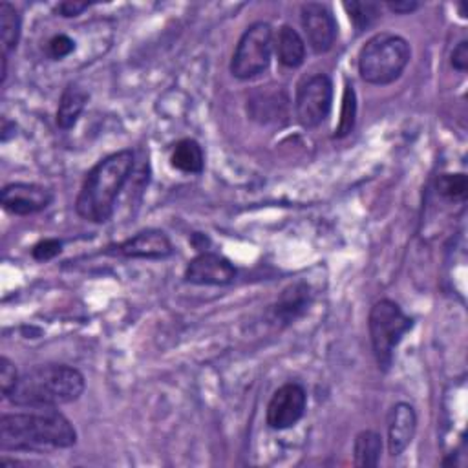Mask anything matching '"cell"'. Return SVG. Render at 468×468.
I'll return each instance as SVG.
<instances>
[{
  "label": "cell",
  "mask_w": 468,
  "mask_h": 468,
  "mask_svg": "<svg viewBox=\"0 0 468 468\" xmlns=\"http://www.w3.org/2000/svg\"><path fill=\"white\" fill-rule=\"evenodd\" d=\"M75 441L74 424L55 408H28L0 417V448L5 452L70 448Z\"/></svg>",
  "instance_id": "6da1fadb"
},
{
  "label": "cell",
  "mask_w": 468,
  "mask_h": 468,
  "mask_svg": "<svg viewBox=\"0 0 468 468\" xmlns=\"http://www.w3.org/2000/svg\"><path fill=\"white\" fill-rule=\"evenodd\" d=\"M134 160L132 150H119L88 173L75 200V211L83 220L106 224L112 218L117 196L134 171Z\"/></svg>",
  "instance_id": "7a4b0ae2"
},
{
  "label": "cell",
  "mask_w": 468,
  "mask_h": 468,
  "mask_svg": "<svg viewBox=\"0 0 468 468\" xmlns=\"http://www.w3.org/2000/svg\"><path fill=\"white\" fill-rule=\"evenodd\" d=\"M85 386V375L77 368L45 364L21 375L10 401L19 408H57L77 401Z\"/></svg>",
  "instance_id": "3957f363"
},
{
  "label": "cell",
  "mask_w": 468,
  "mask_h": 468,
  "mask_svg": "<svg viewBox=\"0 0 468 468\" xmlns=\"http://www.w3.org/2000/svg\"><path fill=\"white\" fill-rule=\"evenodd\" d=\"M412 59L408 41L395 34L373 35L359 54V74L363 81L375 86L395 83Z\"/></svg>",
  "instance_id": "277c9868"
},
{
  "label": "cell",
  "mask_w": 468,
  "mask_h": 468,
  "mask_svg": "<svg viewBox=\"0 0 468 468\" xmlns=\"http://www.w3.org/2000/svg\"><path fill=\"white\" fill-rule=\"evenodd\" d=\"M412 326L413 321L393 300L383 298L373 304L368 317V330L375 361L383 372L390 370L395 350Z\"/></svg>",
  "instance_id": "5b68a950"
},
{
  "label": "cell",
  "mask_w": 468,
  "mask_h": 468,
  "mask_svg": "<svg viewBox=\"0 0 468 468\" xmlns=\"http://www.w3.org/2000/svg\"><path fill=\"white\" fill-rule=\"evenodd\" d=\"M273 55V28L267 23L251 25L240 37L233 61L231 74L240 81L258 77L269 68Z\"/></svg>",
  "instance_id": "8992f818"
},
{
  "label": "cell",
  "mask_w": 468,
  "mask_h": 468,
  "mask_svg": "<svg viewBox=\"0 0 468 468\" xmlns=\"http://www.w3.org/2000/svg\"><path fill=\"white\" fill-rule=\"evenodd\" d=\"M334 101V83L326 74H315L304 79L296 90L294 112L304 128L321 126L330 112Z\"/></svg>",
  "instance_id": "52a82bcc"
},
{
  "label": "cell",
  "mask_w": 468,
  "mask_h": 468,
  "mask_svg": "<svg viewBox=\"0 0 468 468\" xmlns=\"http://www.w3.org/2000/svg\"><path fill=\"white\" fill-rule=\"evenodd\" d=\"M300 19L311 50L315 54H326L334 48L339 37V25L330 6L323 3L302 5Z\"/></svg>",
  "instance_id": "ba28073f"
},
{
  "label": "cell",
  "mask_w": 468,
  "mask_h": 468,
  "mask_svg": "<svg viewBox=\"0 0 468 468\" xmlns=\"http://www.w3.org/2000/svg\"><path fill=\"white\" fill-rule=\"evenodd\" d=\"M307 395L296 383L280 386L267 404V424L273 430L293 428L305 413Z\"/></svg>",
  "instance_id": "9c48e42d"
},
{
  "label": "cell",
  "mask_w": 468,
  "mask_h": 468,
  "mask_svg": "<svg viewBox=\"0 0 468 468\" xmlns=\"http://www.w3.org/2000/svg\"><path fill=\"white\" fill-rule=\"evenodd\" d=\"M3 207L15 216H30L45 211L54 202V193L35 184H10L0 196Z\"/></svg>",
  "instance_id": "30bf717a"
},
{
  "label": "cell",
  "mask_w": 468,
  "mask_h": 468,
  "mask_svg": "<svg viewBox=\"0 0 468 468\" xmlns=\"http://www.w3.org/2000/svg\"><path fill=\"white\" fill-rule=\"evenodd\" d=\"M236 278L234 265L222 254L202 253L185 269V280L196 285H227Z\"/></svg>",
  "instance_id": "8fae6325"
},
{
  "label": "cell",
  "mask_w": 468,
  "mask_h": 468,
  "mask_svg": "<svg viewBox=\"0 0 468 468\" xmlns=\"http://www.w3.org/2000/svg\"><path fill=\"white\" fill-rule=\"evenodd\" d=\"M117 254L124 258L141 260H164L173 254V244L169 236L160 229H144L135 236L115 247Z\"/></svg>",
  "instance_id": "7c38bea8"
},
{
  "label": "cell",
  "mask_w": 468,
  "mask_h": 468,
  "mask_svg": "<svg viewBox=\"0 0 468 468\" xmlns=\"http://www.w3.org/2000/svg\"><path fill=\"white\" fill-rule=\"evenodd\" d=\"M417 432V413L412 404L397 403L388 413V452L399 457L413 441Z\"/></svg>",
  "instance_id": "4fadbf2b"
},
{
  "label": "cell",
  "mask_w": 468,
  "mask_h": 468,
  "mask_svg": "<svg viewBox=\"0 0 468 468\" xmlns=\"http://www.w3.org/2000/svg\"><path fill=\"white\" fill-rule=\"evenodd\" d=\"M311 304V289L304 282L287 285L273 305V321L280 324H291L305 314Z\"/></svg>",
  "instance_id": "5bb4252c"
},
{
  "label": "cell",
  "mask_w": 468,
  "mask_h": 468,
  "mask_svg": "<svg viewBox=\"0 0 468 468\" xmlns=\"http://www.w3.org/2000/svg\"><path fill=\"white\" fill-rule=\"evenodd\" d=\"M90 95L85 88H81L77 83H72L65 88L61 99H59V108H57V124L63 130H70L75 126L79 121Z\"/></svg>",
  "instance_id": "9a60e30c"
},
{
  "label": "cell",
  "mask_w": 468,
  "mask_h": 468,
  "mask_svg": "<svg viewBox=\"0 0 468 468\" xmlns=\"http://www.w3.org/2000/svg\"><path fill=\"white\" fill-rule=\"evenodd\" d=\"M276 55L285 68H298L305 61V43L289 25H284L276 35Z\"/></svg>",
  "instance_id": "2e32d148"
},
{
  "label": "cell",
  "mask_w": 468,
  "mask_h": 468,
  "mask_svg": "<svg viewBox=\"0 0 468 468\" xmlns=\"http://www.w3.org/2000/svg\"><path fill=\"white\" fill-rule=\"evenodd\" d=\"M171 165L185 174H200L205 167V154L196 139H182L174 144Z\"/></svg>",
  "instance_id": "e0dca14e"
},
{
  "label": "cell",
  "mask_w": 468,
  "mask_h": 468,
  "mask_svg": "<svg viewBox=\"0 0 468 468\" xmlns=\"http://www.w3.org/2000/svg\"><path fill=\"white\" fill-rule=\"evenodd\" d=\"M247 110L251 112L253 119H258L260 123L276 121L278 117L285 115L287 110V97L284 90H273V92H258L251 101Z\"/></svg>",
  "instance_id": "ac0fdd59"
},
{
  "label": "cell",
  "mask_w": 468,
  "mask_h": 468,
  "mask_svg": "<svg viewBox=\"0 0 468 468\" xmlns=\"http://www.w3.org/2000/svg\"><path fill=\"white\" fill-rule=\"evenodd\" d=\"M23 34V19L15 6L10 3L0 5V43H3V55L17 50Z\"/></svg>",
  "instance_id": "d6986e66"
},
{
  "label": "cell",
  "mask_w": 468,
  "mask_h": 468,
  "mask_svg": "<svg viewBox=\"0 0 468 468\" xmlns=\"http://www.w3.org/2000/svg\"><path fill=\"white\" fill-rule=\"evenodd\" d=\"M383 453V437L373 430H363L353 443V463L361 468H373L379 464Z\"/></svg>",
  "instance_id": "ffe728a7"
},
{
  "label": "cell",
  "mask_w": 468,
  "mask_h": 468,
  "mask_svg": "<svg viewBox=\"0 0 468 468\" xmlns=\"http://www.w3.org/2000/svg\"><path fill=\"white\" fill-rule=\"evenodd\" d=\"M344 10L357 32L368 30L381 17V5L377 3H346Z\"/></svg>",
  "instance_id": "44dd1931"
},
{
  "label": "cell",
  "mask_w": 468,
  "mask_h": 468,
  "mask_svg": "<svg viewBox=\"0 0 468 468\" xmlns=\"http://www.w3.org/2000/svg\"><path fill=\"white\" fill-rule=\"evenodd\" d=\"M357 119V94L353 90V85L346 83L344 97H343V110H341V121L335 132V137H346L353 132Z\"/></svg>",
  "instance_id": "7402d4cb"
},
{
  "label": "cell",
  "mask_w": 468,
  "mask_h": 468,
  "mask_svg": "<svg viewBox=\"0 0 468 468\" xmlns=\"http://www.w3.org/2000/svg\"><path fill=\"white\" fill-rule=\"evenodd\" d=\"M437 193L446 200H464L468 193V180L463 173L441 174L437 180Z\"/></svg>",
  "instance_id": "603a6c76"
},
{
  "label": "cell",
  "mask_w": 468,
  "mask_h": 468,
  "mask_svg": "<svg viewBox=\"0 0 468 468\" xmlns=\"http://www.w3.org/2000/svg\"><path fill=\"white\" fill-rule=\"evenodd\" d=\"M19 379L21 377L17 373L15 364L8 357L0 359V386H3V397L5 399H10V395L15 390Z\"/></svg>",
  "instance_id": "cb8c5ba5"
},
{
  "label": "cell",
  "mask_w": 468,
  "mask_h": 468,
  "mask_svg": "<svg viewBox=\"0 0 468 468\" xmlns=\"http://www.w3.org/2000/svg\"><path fill=\"white\" fill-rule=\"evenodd\" d=\"M75 50V43L74 39H70L66 34H59V35H54L50 41H48V46H46V52L48 55L54 59V61H61L68 55H72Z\"/></svg>",
  "instance_id": "d4e9b609"
},
{
  "label": "cell",
  "mask_w": 468,
  "mask_h": 468,
  "mask_svg": "<svg viewBox=\"0 0 468 468\" xmlns=\"http://www.w3.org/2000/svg\"><path fill=\"white\" fill-rule=\"evenodd\" d=\"M61 251H63V242L61 240L46 238V240H41L37 245H34L32 256L37 262H48V260H54L55 256H59Z\"/></svg>",
  "instance_id": "484cf974"
},
{
  "label": "cell",
  "mask_w": 468,
  "mask_h": 468,
  "mask_svg": "<svg viewBox=\"0 0 468 468\" xmlns=\"http://www.w3.org/2000/svg\"><path fill=\"white\" fill-rule=\"evenodd\" d=\"M90 8V3H81V0H66L55 8V14H59L65 19H72L81 15L85 10Z\"/></svg>",
  "instance_id": "4316f807"
},
{
  "label": "cell",
  "mask_w": 468,
  "mask_h": 468,
  "mask_svg": "<svg viewBox=\"0 0 468 468\" xmlns=\"http://www.w3.org/2000/svg\"><path fill=\"white\" fill-rule=\"evenodd\" d=\"M452 66L457 70V72H466L468 68V41H461L453 52H452Z\"/></svg>",
  "instance_id": "83f0119b"
},
{
  "label": "cell",
  "mask_w": 468,
  "mask_h": 468,
  "mask_svg": "<svg viewBox=\"0 0 468 468\" xmlns=\"http://www.w3.org/2000/svg\"><path fill=\"white\" fill-rule=\"evenodd\" d=\"M419 3L415 0H397V3H386V8L397 15H408L413 14L415 10H419Z\"/></svg>",
  "instance_id": "f1b7e54d"
}]
</instances>
